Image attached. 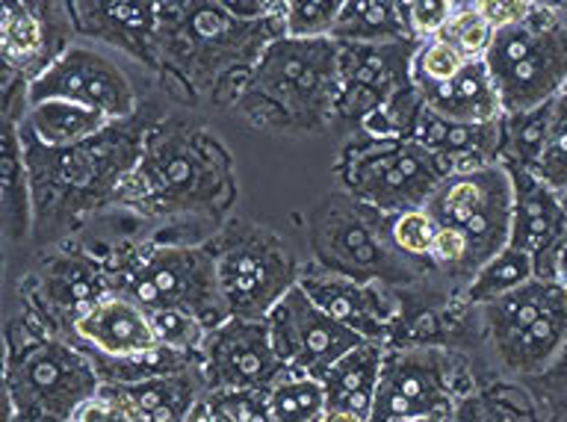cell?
Here are the masks:
<instances>
[{
    "instance_id": "cell-2",
    "label": "cell",
    "mask_w": 567,
    "mask_h": 422,
    "mask_svg": "<svg viewBox=\"0 0 567 422\" xmlns=\"http://www.w3.org/2000/svg\"><path fill=\"white\" fill-rule=\"evenodd\" d=\"M284 18L243 21L216 0H159V74L186 92L189 104L230 106L246 89L266 44L284 35Z\"/></svg>"
},
{
    "instance_id": "cell-12",
    "label": "cell",
    "mask_w": 567,
    "mask_h": 422,
    "mask_svg": "<svg viewBox=\"0 0 567 422\" xmlns=\"http://www.w3.org/2000/svg\"><path fill=\"white\" fill-rule=\"evenodd\" d=\"M437 225L464 234L470 246L473 275L494 260L512 243L514 225V181L508 166L473 168L446 175L425 204Z\"/></svg>"
},
{
    "instance_id": "cell-22",
    "label": "cell",
    "mask_w": 567,
    "mask_h": 422,
    "mask_svg": "<svg viewBox=\"0 0 567 422\" xmlns=\"http://www.w3.org/2000/svg\"><path fill=\"white\" fill-rule=\"evenodd\" d=\"M71 331L89 352L106 358H140L159 349L148 310L118 292H106L86 313H80Z\"/></svg>"
},
{
    "instance_id": "cell-41",
    "label": "cell",
    "mask_w": 567,
    "mask_h": 422,
    "mask_svg": "<svg viewBox=\"0 0 567 422\" xmlns=\"http://www.w3.org/2000/svg\"><path fill=\"white\" fill-rule=\"evenodd\" d=\"M443 422H523L517 411L505 405V402H494V399L467 397L458 399L450 414L443 416Z\"/></svg>"
},
{
    "instance_id": "cell-11",
    "label": "cell",
    "mask_w": 567,
    "mask_h": 422,
    "mask_svg": "<svg viewBox=\"0 0 567 422\" xmlns=\"http://www.w3.org/2000/svg\"><path fill=\"white\" fill-rule=\"evenodd\" d=\"M337 175L346 193L358 202L399 216L425 207L452 172L416 140H370L354 133L340 157Z\"/></svg>"
},
{
    "instance_id": "cell-38",
    "label": "cell",
    "mask_w": 567,
    "mask_h": 422,
    "mask_svg": "<svg viewBox=\"0 0 567 422\" xmlns=\"http://www.w3.org/2000/svg\"><path fill=\"white\" fill-rule=\"evenodd\" d=\"M441 39H446L452 48H458L464 53V60H485L487 44L494 39V27L487 24L473 7H464L452 16Z\"/></svg>"
},
{
    "instance_id": "cell-34",
    "label": "cell",
    "mask_w": 567,
    "mask_h": 422,
    "mask_svg": "<svg viewBox=\"0 0 567 422\" xmlns=\"http://www.w3.org/2000/svg\"><path fill=\"white\" fill-rule=\"evenodd\" d=\"M340 9H343V0H284V30L287 35H299V39H322L334 30Z\"/></svg>"
},
{
    "instance_id": "cell-33",
    "label": "cell",
    "mask_w": 567,
    "mask_h": 422,
    "mask_svg": "<svg viewBox=\"0 0 567 422\" xmlns=\"http://www.w3.org/2000/svg\"><path fill=\"white\" fill-rule=\"evenodd\" d=\"M535 175L553 193H567V92L549 101L547 133H544V148H540Z\"/></svg>"
},
{
    "instance_id": "cell-51",
    "label": "cell",
    "mask_w": 567,
    "mask_h": 422,
    "mask_svg": "<svg viewBox=\"0 0 567 422\" xmlns=\"http://www.w3.org/2000/svg\"><path fill=\"white\" fill-rule=\"evenodd\" d=\"M313 422H319V420H313Z\"/></svg>"
},
{
    "instance_id": "cell-7",
    "label": "cell",
    "mask_w": 567,
    "mask_h": 422,
    "mask_svg": "<svg viewBox=\"0 0 567 422\" xmlns=\"http://www.w3.org/2000/svg\"><path fill=\"white\" fill-rule=\"evenodd\" d=\"M101 384L104 381L89 349H78L60 337L9 343V422H74Z\"/></svg>"
},
{
    "instance_id": "cell-1",
    "label": "cell",
    "mask_w": 567,
    "mask_h": 422,
    "mask_svg": "<svg viewBox=\"0 0 567 422\" xmlns=\"http://www.w3.org/2000/svg\"><path fill=\"white\" fill-rule=\"evenodd\" d=\"M163 110L142 104L140 113L113 122L78 145H42L21 133L33 186V237L65 239L104 207L115 204Z\"/></svg>"
},
{
    "instance_id": "cell-17",
    "label": "cell",
    "mask_w": 567,
    "mask_h": 422,
    "mask_svg": "<svg viewBox=\"0 0 567 422\" xmlns=\"http://www.w3.org/2000/svg\"><path fill=\"white\" fill-rule=\"evenodd\" d=\"M78 35L69 0H3L0 53L3 69L33 83Z\"/></svg>"
},
{
    "instance_id": "cell-42",
    "label": "cell",
    "mask_w": 567,
    "mask_h": 422,
    "mask_svg": "<svg viewBox=\"0 0 567 422\" xmlns=\"http://www.w3.org/2000/svg\"><path fill=\"white\" fill-rule=\"evenodd\" d=\"M74 422H140V420L133 416L127 402H124V399L118 397L110 384H101V390H97L95 397L80 408Z\"/></svg>"
},
{
    "instance_id": "cell-35",
    "label": "cell",
    "mask_w": 567,
    "mask_h": 422,
    "mask_svg": "<svg viewBox=\"0 0 567 422\" xmlns=\"http://www.w3.org/2000/svg\"><path fill=\"white\" fill-rule=\"evenodd\" d=\"M437 230H441V225H437V219H434L425 207L399 213V216H393V222H390V239H393V246H396L405 257L416 260V264H429ZM429 269H432V266H429Z\"/></svg>"
},
{
    "instance_id": "cell-6",
    "label": "cell",
    "mask_w": 567,
    "mask_h": 422,
    "mask_svg": "<svg viewBox=\"0 0 567 422\" xmlns=\"http://www.w3.org/2000/svg\"><path fill=\"white\" fill-rule=\"evenodd\" d=\"M390 222L393 216L358 202L346 189L328 195L310 213V246L317 255V266L363 284H420L423 266L393 246Z\"/></svg>"
},
{
    "instance_id": "cell-20",
    "label": "cell",
    "mask_w": 567,
    "mask_h": 422,
    "mask_svg": "<svg viewBox=\"0 0 567 422\" xmlns=\"http://www.w3.org/2000/svg\"><path fill=\"white\" fill-rule=\"evenodd\" d=\"M299 284L328 317L352 328L363 340L388 343L402 313V301L384 284L354 281V278L328 272L322 266L305 269Z\"/></svg>"
},
{
    "instance_id": "cell-30",
    "label": "cell",
    "mask_w": 567,
    "mask_h": 422,
    "mask_svg": "<svg viewBox=\"0 0 567 422\" xmlns=\"http://www.w3.org/2000/svg\"><path fill=\"white\" fill-rule=\"evenodd\" d=\"M532 278H535L532 257L526 251H520V248L508 246L470 278V284L461 292V299L473 305V308H478V305L499 299L505 292L517 290L520 284L532 281Z\"/></svg>"
},
{
    "instance_id": "cell-10",
    "label": "cell",
    "mask_w": 567,
    "mask_h": 422,
    "mask_svg": "<svg viewBox=\"0 0 567 422\" xmlns=\"http://www.w3.org/2000/svg\"><path fill=\"white\" fill-rule=\"evenodd\" d=\"M207 243L230 317L266 319L305 272L284 237L257 222L228 219Z\"/></svg>"
},
{
    "instance_id": "cell-15",
    "label": "cell",
    "mask_w": 567,
    "mask_h": 422,
    "mask_svg": "<svg viewBox=\"0 0 567 422\" xmlns=\"http://www.w3.org/2000/svg\"><path fill=\"white\" fill-rule=\"evenodd\" d=\"M74 101L95 113L106 115L110 122H122L140 113V95L131 78L118 62L92 44L74 42L60 60H53L33 83H27V101Z\"/></svg>"
},
{
    "instance_id": "cell-28",
    "label": "cell",
    "mask_w": 567,
    "mask_h": 422,
    "mask_svg": "<svg viewBox=\"0 0 567 422\" xmlns=\"http://www.w3.org/2000/svg\"><path fill=\"white\" fill-rule=\"evenodd\" d=\"M110 119L89 106H80L74 101H62V97H51V101H39V104L27 106V113L18 122V131L30 136V140L42 142V145H78L101 131L110 127Z\"/></svg>"
},
{
    "instance_id": "cell-39",
    "label": "cell",
    "mask_w": 567,
    "mask_h": 422,
    "mask_svg": "<svg viewBox=\"0 0 567 422\" xmlns=\"http://www.w3.org/2000/svg\"><path fill=\"white\" fill-rule=\"evenodd\" d=\"M207 397L230 422H275L266 390H207Z\"/></svg>"
},
{
    "instance_id": "cell-3",
    "label": "cell",
    "mask_w": 567,
    "mask_h": 422,
    "mask_svg": "<svg viewBox=\"0 0 567 422\" xmlns=\"http://www.w3.org/2000/svg\"><path fill=\"white\" fill-rule=\"evenodd\" d=\"M237 198L228 148L202 122L159 115L115 204L148 219L225 216Z\"/></svg>"
},
{
    "instance_id": "cell-43",
    "label": "cell",
    "mask_w": 567,
    "mask_h": 422,
    "mask_svg": "<svg viewBox=\"0 0 567 422\" xmlns=\"http://www.w3.org/2000/svg\"><path fill=\"white\" fill-rule=\"evenodd\" d=\"M470 7L476 9L494 30H505V27L529 21L538 3L535 0H470Z\"/></svg>"
},
{
    "instance_id": "cell-16",
    "label": "cell",
    "mask_w": 567,
    "mask_h": 422,
    "mask_svg": "<svg viewBox=\"0 0 567 422\" xmlns=\"http://www.w3.org/2000/svg\"><path fill=\"white\" fill-rule=\"evenodd\" d=\"M266 326L281 363L292 372H305L310 379H326L343 354L367 343L352 328L328 317L317 301L310 299L301 284H296L269 313Z\"/></svg>"
},
{
    "instance_id": "cell-49",
    "label": "cell",
    "mask_w": 567,
    "mask_h": 422,
    "mask_svg": "<svg viewBox=\"0 0 567 422\" xmlns=\"http://www.w3.org/2000/svg\"><path fill=\"white\" fill-rule=\"evenodd\" d=\"M396 422H443V416H423V420H396Z\"/></svg>"
},
{
    "instance_id": "cell-48",
    "label": "cell",
    "mask_w": 567,
    "mask_h": 422,
    "mask_svg": "<svg viewBox=\"0 0 567 422\" xmlns=\"http://www.w3.org/2000/svg\"><path fill=\"white\" fill-rule=\"evenodd\" d=\"M538 7H547L553 9V12H561V9H567V0H535Z\"/></svg>"
},
{
    "instance_id": "cell-9",
    "label": "cell",
    "mask_w": 567,
    "mask_h": 422,
    "mask_svg": "<svg viewBox=\"0 0 567 422\" xmlns=\"http://www.w3.org/2000/svg\"><path fill=\"white\" fill-rule=\"evenodd\" d=\"M485 65L505 115L544 106L567 86V27L538 7L529 21L494 30Z\"/></svg>"
},
{
    "instance_id": "cell-36",
    "label": "cell",
    "mask_w": 567,
    "mask_h": 422,
    "mask_svg": "<svg viewBox=\"0 0 567 422\" xmlns=\"http://www.w3.org/2000/svg\"><path fill=\"white\" fill-rule=\"evenodd\" d=\"M148 317L157 331L159 346H168L177 352H202L204 337H207V326L202 319L175 308H154L148 310Z\"/></svg>"
},
{
    "instance_id": "cell-8",
    "label": "cell",
    "mask_w": 567,
    "mask_h": 422,
    "mask_svg": "<svg viewBox=\"0 0 567 422\" xmlns=\"http://www.w3.org/2000/svg\"><path fill=\"white\" fill-rule=\"evenodd\" d=\"M478 322L496 363L512 375L532 379L567 346V284L532 278L478 305Z\"/></svg>"
},
{
    "instance_id": "cell-31",
    "label": "cell",
    "mask_w": 567,
    "mask_h": 422,
    "mask_svg": "<svg viewBox=\"0 0 567 422\" xmlns=\"http://www.w3.org/2000/svg\"><path fill=\"white\" fill-rule=\"evenodd\" d=\"M275 422H313L326 414V384L305 372L287 370L266 390Z\"/></svg>"
},
{
    "instance_id": "cell-46",
    "label": "cell",
    "mask_w": 567,
    "mask_h": 422,
    "mask_svg": "<svg viewBox=\"0 0 567 422\" xmlns=\"http://www.w3.org/2000/svg\"><path fill=\"white\" fill-rule=\"evenodd\" d=\"M319 422H367V420L358 414H349V411H326V414L319 416Z\"/></svg>"
},
{
    "instance_id": "cell-40",
    "label": "cell",
    "mask_w": 567,
    "mask_h": 422,
    "mask_svg": "<svg viewBox=\"0 0 567 422\" xmlns=\"http://www.w3.org/2000/svg\"><path fill=\"white\" fill-rule=\"evenodd\" d=\"M455 12H458V0H416L408 12L405 24L416 42H429L446 30Z\"/></svg>"
},
{
    "instance_id": "cell-13",
    "label": "cell",
    "mask_w": 567,
    "mask_h": 422,
    "mask_svg": "<svg viewBox=\"0 0 567 422\" xmlns=\"http://www.w3.org/2000/svg\"><path fill=\"white\" fill-rule=\"evenodd\" d=\"M452 358L437 346H390L384 349L379 390L370 422L446 416L455 408Z\"/></svg>"
},
{
    "instance_id": "cell-44",
    "label": "cell",
    "mask_w": 567,
    "mask_h": 422,
    "mask_svg": "<svg viewBox=\"0 0 567 422\" xmlns=\"http://www.w3.org/2000/svg\"><path fill=\"white\" fill-rule=\"evenodd\" d=\"M535 381V388L544 393L547 399H553L558 408H567V346L561 349L556 361L549 363L547 370L538 372V375H532Z\"/></svg>"
},
{
    "instance_id": "cell-26",
    "label": "cell",
    "mask_w": 567,
    "mask_h": 422,
    "mask_svg": "<svg viewBox=\"0 0 567 422\" xmlns=\"http://www.w3.org/2000/svg\"><path fill=\"white\" fill-rule=\"evenodd\" d=\"M384 343L367 340L328 370L322 379L326 384V411H349L370 422L375 390H379L381 363H384Z\"/></svg>"
},
{
    "instance_id": "cell-29",
    "label": "cell",
    "mask_w": 567,
    "mask_h": 422,
    "mask_svg": "<svg viewBox=\"0 0 567 422\" xmlns=\"http://www.w3.org/2000/svg\"><path fill=\"white\" fill-rule=\"evenodd\" d=\"M331 39L337 42L384 44L414 39L405 21L399 18L393 0H343Z\"/></svg>"
},
{
    "instance_id": "cell-45",
    "label": "cell",
    "mask_w": 567,
    "mask_h": 422,
    "mask_svg": "<svg viewBox=\"0 0 567 422\" xmlns=\"http://www.w3.org/2000/svg\"><path fill=\"white\" fill-rule=\"evenodd\" d=\"M221 9L243 21H264V18H281V0H216Z\"/></svg>"
},
{
    "instance_id": "cell-53",
    "label": "cell",
    "mask_w": 567,
    "mask_h": 422,
    "mask_svg": "<svg viewBox=\"0 0 567 422\" xmlns=\"http://www.w3.org/2000/svg\"><path fill=\"white\" fill-rule=\"evenodd\" d=\"M281 3H284V0H281Z\"/></svg>"
},
{
    "instance_id": "cell-37",
    "label": "cell",
    "mask_w": 567,
    "mask_h": 422,
    "mask_svg": "<svg viewBox=\"0 0 567 422\" xmlns=\"http://www.w3.org/2000/svg\"><path fill=\"white\" fill-rule=\"evenodd\" d=\"M470 60H464V53L458 48H452L446 39H429L420 44V51L414 56V83L416 86H437L446 83L458 74Z\"/></svg>"
},
{
    "instance_id": "cell-50",
    "label": "cell",
    "mask_w": 567,
    "mask_h": 422,
    "mask_svg": "<svg viewBox=\"0 0 567 422\" xmlns=\"http://www.w3.org/2000/svg\"><path fill=\"white\" fill-rule=\"evenodd\" d=\"M561 204H565V210H567V193H561Z\"/></svg>"
},
{
    "instance_id": "cell-5",
    "label": "cell",
    "mask_w": 567,
    "mask_h": 422,
    "mask_svg": "<svg viewBox=\"0 0 567 422\" xmlns=\"http://www.w3.org/2000/svg\"><path fill=\"white\" fill-rule=\"evenodd\" d=\"M110 292L127 296L145 310L175 308L202 319L207 331L230 319L216 272V257L202 243H145L127 248L106 266Z\"/></svg>"
},
{
    "instance_id": "cell-52",
    "label": "cell",
    "mask_w": 567,
    "mask_h": 422,
    "mask_svg": "<svg viewBox=\"0 0 567 422\" xmlns=\"http://www.w3.org/2000/svg\"><path fill=\"white\" fill-rule=\"evenodd\" d=\"M565 92H567V86H565Z\"/></svg>"
},
{
    "instance_id": "cell-14",
    "label": "cell",
    "mask_w": 567,
    "mask_h": 422,
    "mask_svg": "<svg viewBox=\"0 0 567 422\" xmlns=\"http://www.w3.org/2000/svg\"><path fill=\"white\" fill-rule=\"evenodd\" d=\"M420 44L423 42L416 39L384 44L340 42V89L331 127L354 136L375 106L414 86V56Z\"/></svg>"
},
{
    "instance_id": "cell-23",
    "label": "cell",
    "mask_w": 567,
    "mask_h": 422,
    "mask_svg": "<svg viewBox=\"0 0 567 422\" xmlns=\"http://www.w3.org/2000/svg\"><path fill=\"white\" fill-rule=\"evenodd\" d=\"M503 119L482 124L452 122L423 106L416 119L414 140L432 151L434 157H441L450 172H473V168L494 166L503 157Z\"/></svg>"
},
{
    "instance_id": "cell-47",
    "label": "cell",
    "mask_w": 567,
    "mask_h": 422,
    "mask_svg": "<svg viewBox=\"0 0 567 422\" xmlns=\"http://www.w3.org/2000/svg\"><path fill=\"white\" fill-rule=\"evenodd\" d=\"M414 3H416V0H393V7H396V12H399V18H402V21H405L408 12H411V7H414Z\"/></svg>"
},
{
    "instance_id": "cell-24",
    "label": "cell",
    "mask_w": 567,
    "mask_h": 422,
    "mask_svg": "<svg viewBox=\"0 0 567 422\" xmlns=\"http://www.w3.org/2000/svg\"><path fill=\"white\" fill-rule=\"evenodd\" d=\"M127 402L140 422H184L195 402L207 393L202 367L184 372H166L131 384H110Z\"/></svg>"
},
{
    "instance_id": "cell-19",
    "label": "cell",
    "mask_w": 567,
    "mask_h": 422,
    "mask_svg": "<svg viewBox=\"0 0 567 422\" xmlns=\"http://www.w3.org/2000/svg\"><path fill=\"white\" fill-rule=\"evenodd\" d=\"M508 172L514 181V225L508 246L532 257L535 278L565 284L567 210L561 195L553 193L529 168L508 166Z\"/></svg>"
},
{
    "instance_id": "cell-21",
    "label": "cell",
    "mask_w": 567,
    "mask_h": 422,
    "mask_svg": "<svg viewBox=\"0 0 567 422\" xmlns=\"http://www.w3.org/2000/svg\"><path fill=\"white\" fill-rule=\"evenodd\" d=\"M69 7L78 35L118 48L159 71V0H69Z\"/></svg>"
},
{
    "instance_id": "cell-27",
    "label": "cell",
    "mask_w": 567,
    "mask_h": 422,
    "mask_svg": "<svg viewBox=\"0 0 567 422\" xmlns=\"http://www.w3.org/2000/svg\"><path fill=\"white\" fill-rule=\"evenodd\" d=\"M3 154H0V207H3V234L9 246H21L33 237V186L27 172L24 145L18 119H3Z\"/></svg>"
},
{
    "instance_id": "cell-32",
    "label": "cell",
    "mask_w": 567,
    "mask_h": 422,
    "mask_svg": "<svg viewBox=\"0 0 567 422\" xmlns=\"http://www.w3.org/2000/svg\"><path fill=\"white\" fill-rule=\"evenodd\" d=\"M423 92L420 86H408L402 92L375 106L367 119L361 122L358 133L370 136V140H414L416 119L423 113Z\"/></svg>"
},
{
    "instance_id": "cell-4",
    "label": "cell",
    "mask_w": 567,
    "mask_h": 422,
    "mask_svg": "<svg viewBox=\"0 0 567 422\" xmlns=\"http://www.w3.org/2000/svg\"><path fill=\"white\" fill-rule=\"evenodd\" d=\"M340 89V42L331 35H278L260 53L246 89L230 104L257 131L313 133L331 127Z\"/></svg>"
},
{
    "instance_id": "cell-18",
    "label": "cell",
    "mask_w": 567,
    "mask_h": 422,
    "mask_svg": "<svg viewBox=\"0 0 567 422\" xmlns=\"http://www.w3.org/2000/svg\"><path fill=\"white\" fill-rule=\"evenodd\" d=\"M287 367L272 346L266 319L230 317L210 328L202 346L207 390H269Z\"/></svg>"
},
{
    "instance_id": "cell-25",
    "label": "cell",
    "mask_w": 567,
    "mask_h": 422,
    "mask_svg": "<svg viewBox=\"0 0 567 422\" xmlns=\"http://www.w3.org/2000/svg\"><path fill=\"white\" fill-rule=\"evenodd\" d=\"M420 92L429 110L452 122L482 124L505 115L485 60H470L452 80L437 86H420Z\"/></svg>"
}]
</instances>
